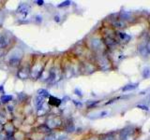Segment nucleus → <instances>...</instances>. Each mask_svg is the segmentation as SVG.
I'll return each instance as SVG.
<instances>
[{
	"label": "nucleus",
	"mask_w": 150,
	"mask_h": 140,
	"mask_svg": "<svg viewBox=\"0 0 150 140\" xmlns=\"http://www.w3.org/2000/svg\"><path fill=\"white\" fill-rule=\"evenodd\" d=\"M100 140H117L116 136H115V132H111V133H108L103 134Z\"/></svg>",
	"instance_id": "2eb2a0df"
},
{
	"label": "nucleus",
	"mask_w": 150,
	"mask_h": 140,
	"mask_svg": "<svg viewBox=\"0 0 150 140\" xmlns=\"http://www.w3.org/2000/svg\"><path fill=\"white\" fill-rule=\"evenodd\" d=\"M112 25L115 28H117V29H123V28L127 27V23L123 20H121V19L116 18V19H114V20H112Z\"/></svg>",
	"instance_id": "39448f33"
},
{
	"label": "nucleus",
	"mask_w": 150,
	"mask_h": 140,
	"mask_svg": "<svg viewBox=\"0 0 150 140\" xmlns=\"http://www.w3.org/2000/svg\"><path fill=\"white\" fill-rule=\"evenodd\" d=\"M117 36H118V37L121 40H129V38H130V36L128 34H126V33L121 32V31L117 32Z\"/></svg>",
	"instance_id": "f3484780"
},
{
	"label": "nucleus",
	"mask_w": 150,
	"mask_h": 140,
	"mask_svg": "<svg viewBox=\"0 0 150 140\" xmlns=\"http://www.w3.org/2000/svg\"><path fill=\"white\" fill-rule=\"evenodd\" d=\"M138 52L143 56V57H147L150 53L149 43L148 42H141L138 45Z\"/></svg>",
	"instance_id": "f03ea898"
},
{
	"label": "nucleus",
	"mask_w": 150,
	"mask_h": 140,
	"mask_svg": "<svg viewBox=\"0 0 150 140\" xmlns=\"http://www.w3.org/2000/svg\"><path fill=\"white\" fill-rule=\"evenodd\" d=\"M102 45H103V42L100 39H93L91 41V47L93 48V50H100L102 48Z\"/></svg>",
	"instance_id": "1a4fd4ad"
},
{
	"label": "nucleus",
	"mask_w": 150,
	"mask_h": 140,
	"mask_svg": "<svg viewBox=\"0 0 150 140\" xmlns=\"http://www.w3.org/2000/svg\"><path fill=\"white\" fill-rule=\"evenodd\" d=\"M120 98H121V97H115V98H114V99H111L109 102H107L105 105H110V104H112V103H114L115 100H118V99H120Z\"/></svg>",
	"instance_id": "bb28decb"
},
{
	"label": "nucleus",
	"mask_w": 150,
	"mask_h": 140,
	"mask_svg": "<svg viewBox=\"0 0 150 140\" xmlns=\"http://www.w3.org/2000/svg\"><path fill=\"white\" fill-rule=\"evenodd\" d=\"M74 93H75L76 95H78L79 97H83V93H82V92L80 91L78 88H76V89L74 90Z\"/></svg>",
	"instance_id": "a878e982"
},
{
	"label": "nucleus",
	"mask_w": 150,
	"mask_h": 140,
	"mask_svg": "<svg viewBox=\"0 0 150 140\" xmlns=\"http://www.w3.org/2000/svg\"><path fill=\"white\" fill-rule=\"evenodd\" d=\"M0 104H1V102H0Z\"/></svg>",
	"instance_id": "e433bc0d"
},
{
	"label": "nucleus",
	"mask_w": 150,
	"mask_h": 140,
	"mask_svg": "<svg viewBox=\"0 0 150 140\" xmlns=\"http://www.w3.org/2000/svg\"><path fill=\"white\" fill-rule=\"evenodd\" d=\"M2 22H3V14L2 12H0V24L2 23Z\"/></svg>",
	"instance_id": "2f4dec72"
},
{
	"label": "nucleus",
	"mask_w": 150,
	"mask_h": 140,
	"mask_svg": "<svg viewBox=\"0 0 150 140\" xmlns=\"http://www.w3.org/2000/svg\"><path fill=\"white\" fill-rule=\"evenodd\" d=\"M61 103H62V100L59 99V98H56L54 96H49V105L53 106H58Z\"/></svg>",
	"instance_id": "9d476101"
},
{
	"label": "nucleus",
	"mask_w": 150,
	"mask_h": 140,
	"mask_svg": "<svg viewBox=\"0 0 150 140\" xmlns=\"http://www.w3.org/2000/svg\"><path fill=\"white\" fill-rule=\"evenodd\" d=\"M61 124H62V120H61L59 117H52V118H49L47 120V123H46V125L48 126L51 130L59 127V126H61Z\"/></svg>",
	"instance_id": "7ed1b4c3"
},
{
	"label": "nucleus",
	"mask_w": 150,
	"mask_h": 140,
	"mask_svg": "<svg viewBox=\"0 0 150 140\" xmlns=\"http://www.w3.org/2000/svg\"><path fill=\"white\" fill-rule=\"evenodd\" d=\"M11 43V36L6 33H0V50L5 49Z\"/></svg>",
	"instance_id": "20e7f679"
},
{
	"label": "nucleus",
	"mask_w": 150,
	"mask_h": 140,
	"mask_svg": "<svg viewBox=\"0 0 150 140\" xmlns=\"http://www.w3.org/2000/svg\"><path fill=\"white\" fill-rule=\"evenodd\" d=\"M54 21H55V22H60V18H59V16H55V17H54Z\"/></svg>",
	"instance_id": "72a5a7b5"
},
{
	"label": "nucleus",
	"mask_w": 150,
	"mask_h": 140,
	"mask_svg": "<svg viewBox=\"0 0 150 140\" xmlns=\"http://www.w3.org/2000/svg\"><path fill=\"white\" fill-rule=\"evenodd\" d=\"M136 132L135 128L133 126H127L124 129H122L120 132H119V140H125L128 136L131 134H134Z\"/></svg>",
	"instance_id": "f257e3e1"
},
{
	"label": "nucleus",
	"mask_w": 150,
	"mask_h": 140,
	"mask_svg": "<svg viewBox=\"0 0 150 140\" xmlns=\"http://www.w3.org/2000/svg\"><path fill=\"white\" fill-rule=\"evenodd\" d=\"M21 58H22V56L20 54H14L13 53L11 57H9L8 63L11 65H12V66H16V65H18L19 64H20Z\"/></svg>",
	"instance_id": "0eeeda50"
},
{
	"label": "nucleus",
	"mask_w": 150,
	"mask_h": 140,
	"mask_svg": "<svg viewBox=\"0 0 150 140\" xmlns=\"http://www.w3.org/2000/svg\"><path fill=\"white\" fill-rule=\"evenodd\" d=\"M4 121H5V119L3 118V117H2L1 115H0V123H1V124H3V123H4Z\"/></svg>",
	"instance_id": "473e14b6"
},
{
	"label": "nucleus",
	"mask_w": 150,
	"mask_h": 140,
	"mask_svg": "<svg viewBox=\"0 0 150 140\" xmlns=\"http://www.w3.org/2000/svg\"><path fill=\"white\" fill-rule=\"evenodd\" d=\"M75 130V126L73 124V121L71 120H69L67 124H66V131H67L68 133H71Z\"/></svg>",
	"instance_id": "dca6fc26"
},
{
	"label": "nucleus",
	"mask_w": 150,
	"mask_h": 140,
	"mask_svg": "<svg viewBox=\"0 0 150 140\" xmlns=\"http://www.w3.org/2000/svg\"><path fill=\"white\" fill-rule=\"evenodd\" d=\"M0 91H1V92H3V86L1 85V86H0Z\"/></svg>",
	"instance_id": "c9c22d12"
},
{
	"label": "nucleus",
	"mask_w": 150,
	"mask_h": 140,
	"mask_svg": "<svg viewBox=\"0 0 150 140\" xmlns=\"http://www.w3.org/2000/svg\"><path fill=\"white\" fill-rule=\"evenodd\" d=\"M71 4V2L70 1H64V2H62L61 4H59L58 6H57V8H63V7H68V6H69V5Z\"/></svg>",
	"instance_id": "b1692460"
},
{
	"label": "nucleus",
	"mask_w": 150,
	"mask_h": 140,
	"mask_svg": "<svg viewBox=\"0 0 150 140\" xmlns=\"http://www.w3.org/2000/svg\"><path fill=\"white\" fill-rule=\"evenodd\" d=\"M104 44L108 47V48H115V47L117 45V41L112 38V36H106L104 38Z\"/></svg>",
	"instance_id": "6e6552de"
},
{
	"label": "nucleus",
	"mask_w": 150,
	"mask_h": 140,
	"mask_svg": "<svg viewBox=\"0 0 150 140\" xmlns=\"http://www.w3.org/2000/svg\"><path fill=\"white\" fill-rule=\"evenodd\" d=\"M38 130H41L40 132H43V133H50L51 132V129L47 126L46 124H43V125H40L39 128H38Z\"/></svg>",
	"instance_id": "412c9836"
},
{
	"label": "nucleus",
	"mask_w": 150,
	"mask_h": 140,
	"mask_svg": "<svg viewBox=\"0 0 150 140\" xmlns=\"http://www.w3.org/2000/svg\"><path fill=\"white\" fill-rule=\"evenodd\" d=\"M91 140H100V138H98V137H95V138H92Z\"/></svg>",
	"instance_id": "f704fd0d"
},
{
	"label": "nucleus",
	"mask_w": 150,
	"mask_h": 140,
	"mask_svg": "<svg viewBox=\"0 0 150 140\" xmlns=\"http://www.w3.org/2000/svg\"><path fill=\"white\" fill-rule=\"evenodd\" d=\"M139 86V83H131V84H127L123 88H122V92H129V91H133L135 89H137Z\"/></svg>",
	"instance_id": "9b49d317"
},
{
	"label": "nucleus",
	"mask_w": 150,
	"mask_h": 140,
	"mask_svg": "<svg viewBox=\"0 0 150 140\" xmlns=\"http://www.w3.org/2000/svg\"><path fill=\"white\" fill-rule=\"evenodd\" d=\"M36 3L39 5V6H42V5L44 4V1H42V0H38V1H36Z\"/></svg>",
	"instance_id": "c756f323"
},
{
	"label": "nucleus",
	"mask_w": 150,
	"mask_h": 140,
	"mask_svg": "<svg viewBox=\"0 0 150 140\" xmlns=\"http://www.w3.org/2000/svg\"><path fill=\"white\" fill-rule=\"evenodd\" d=\"M29 70H28L27 68H22L21 70H19V72H18V78H20L22 79H25L27 78L28 77V75H29Z\"/></svg>",
	"instance_id": "4468645a"
},
{
	"label": "nucleus",
	"mask_w": 150,
	"mask_h": 140,
	"mask_svg": "<svg viewBox=\"0 0 150 140\" xmlns=\"http://www.w3.org/2000/svg\"><path fill=\"white\" fill-rule=\"evenodd\" d=\"M35 18H36V21H37L38 22H40L42 21V18H41L40 16H39V15H37Z\"/></svg>",
	"instance_id": "c85d7f7f"
},
{
	"label": "nucleus",
	"mask_w": 150,
	"mask_h": 140,
	"mask_svg": "<svg viewBox=\"0 0 150 140\" xmlns=\"http://www.w3.org/2000/svg\"><path fill=\"white\" fill-rule=\"evenodd\" d=\"M142 76L144 79H146L149 78L150 76V68L148 66H145L143 68V71H142Z\"/></svg>",
	"instance_id": "a211bd4d"
},
{
	"label": "nucleus",
	"mask_w": 150,
	"mask_h": 140,
	"mask_svg": "<svg viewBox=\"0 0 150 140\" xmlns=\"http://www.w3.org/2000/svg\"><path fill=\"white\" fill-rule=\"evenodd\" d=\"M72 102L74 103V104L75 105H76V106H82V103L81 102H77L76 100H72Z\"/></svg>",
	"instance_id": "7c9ffc66"
},
{
	"label": "nucleus",
	"mask_w": 150,
	"mask_h": 140,
	"mask_svg": "<svg viewBox=\"0 0 150 140\" xmlns=\"http://www.w3.org/2000/svg\"><path fill=\"white\" fill-rule=\"evenodd\" d=\"M29 11H30V7L28 6V5L23 4V3L19 5V7L17 8V12L20 13V14H23L25 17L27 15L28 13H29Z\"/></svg>",
	"instance_id": "423d86ee"
},
{
	"label": "nucleus",
	"mask_w": 150,
	"mask_h": 140,
	"mask_svg": "<svg viewBox=\"0 0 150 140\" xmlns=\"http://www.w3.org/2000/svg\"><path fill=\"white\" fill-rule=\"evenodd\" d=\"M38 96H41V97H49L50 94H49V92L47 90H44V89H40V90L38 91Z\"/></svg>",
	"instance_id": "6ab92c4d"
},
{
	"label": "nucleus",
	"mask_w": 150,
	"mask_h": 140,
	"mask_svg": "<svg viewBox=\"0 0 150 140\" xmlns=\"http://www.w3.org/2000/svg\"><path fill=\"white\" fill-rule=\"evenodd\" d=\"M44 99L45 98L41 97V96H38L36 98V101H35V105L37 106L38 110H40L41 108H43V105H44Z\"/></svg>",
	"instance_id": "ddd939ff"
},
{
	"label": "nucleus",
	"mask_w": 150,
	"mask_h": 140,
	"mask_svg": "<svg viewBox=\"0 0 150 140\" xmlns=\"http://www.w3.org/2000/svg\"><path fill=\"white\" fill-rule=\"evenodd\" d=\"M100 102V101H93V102L87 103V108H93V107L95 106H97Z\"/></svg>",
	"instance_id": "4be33fe9"
},
{
	"label": "nucleus",
	"mask_w": 150,
	"mask_h": 140,
	"mask_svg": "<svg viewBox=\"0 0 150 140\" xmlns=\"http://www.w3.org/2000/svg\"><path fill=\"white\" fill-rule=\"evenodd\" d=\"M44 140H56V134H50L45 137Z\"/></svg>",
	"instance_id": "5701e85b"
},
{
	"label": "nucleus",
	"mask_w": 150,
	"mask_h": 140,
	"mask_svg": "<svg viewBox=\"0 0 150 140\" xmlns=\"http://www.w3.org/2000/svg\"><path fill=\"white\" fill-rule=\"evenodd\" d=\"M12 99V96L11 95H7V94H4V95H2V97H1V99H0V102L1 103H3V104H5V103H8V102H9Z\"/></svg>",
	"instance_id": "aec40b11"
},
{
	"label": "nucleus",
	"mask_w": 150,
	"mask_h": 140,
	"mask_svg": "<svg viewBox=\"0 0 150 140\" xmlns=\"http://www.w3.org/2000/svg\"><path fill=\"white\" fill-rule=\"evenodd\" d=\"M149 98H150V97H149Z\"/></svg>",
	"instance_id": "4c0bfd02"
},
{
	"label": "nucleus",
	"mask_w": 150,
	"mask_h": 140,
	"mask_svg": "<svg viewBox=\"0 0 150 140\" xmlns=\"http://www.w3.org/2000/svg\"><path fill=\"white\" fill-rule=\"evenodd\" d=\"M31 73H32V76L34 78H40V75L42 74V67L40 66V65H36V66L33 68Z\"/></svg>",
	"instance_id": "f8f14e48"
},
{
	"label": "nucleus",
	"mask_w": 150,
	"mask_h": 140,
	"mask_svg": "<svg viewBox=\"0 0 150 140\" xmlns=\"http://www.w3.org/2000/svg\"><path fill=\"white\" fill-rule=\"evenodd\" d=\"M125 140H136L135 134H131V135H129V136H128V137H127Z\"/></svg>",
	"instance_id": "cd10ccee"
},
{
	"label": "nucleus",
	"mask_w": 150,
	"mask_h": 140,
	"mask_svg": "<svg viewBox=\"0 0 150 140\" xmlns=\"http://www.w3.org/2000/svg\"><path fill=\"white\" fill-rule=\"evenodd\" d=\"M137 108H140V109L144 110V111H148V110H149L148 106H144V105H137Z\"/></svg>",
	"instance_id": "393cba45"
}]
</instances>
